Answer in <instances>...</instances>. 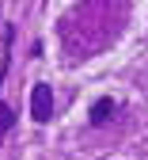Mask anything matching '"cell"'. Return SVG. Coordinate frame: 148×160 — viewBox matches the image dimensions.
Returning <instances> with one entry per match:
<instances>
[{
	"label": "cell",
	"instance_id": "6da1fadb",
	"mask_svg": "<svg viewBox=\"0 0 148 160\" xmlns=\"http://www.w3.org/2000/svg\"><path fill=\"white\" fill-rule=\"evenodd\" d=\"M31 118H34V122H42V126L53 118V88L46 84V80L31 88Z\"/></svg>",
	"mask_w": 148,
	"mask_h": 160
},
{
	"label": "cell",
	"instance_id": "7a4b0ae2",
	"mask_svg": "<svg viewBox=\"0 0 148 160\" xmlns=\"http://www.w3.org/2000/svg\"><path fill=\"white\" fill-rule=\"evenodd\" d=\"M114 111H118V103L103 95V99H95V103H91V111H88V122H91V126H107L110 118H114Z\"/></svg>",
	"mask_w": 148,
	"mask_h": 160
},
{
	"label": "cell",
	"instance_id": "3957f363",
	"mask_svg": "<svg viewBox=\"0 0 148 160\" xmlns=\"http://www.w3.org/2000/svg\"><path fill=\"white\" fill-rule=\"evenodd\" d=\"M12 38H15V27L4 23V38H0V84L8 76V65H12Z\"/></svg>",
	"mask_w": 148,
	"mask_h": 160
},
{
	"label": "cell",
	"instance_id": "277c9868",
	"mask_svg": "<svg viewBox=\"0 0 148 160\" xmlns=\"http://www.w3.org/2000/svg\"><path fill=\"white\" fill-rule=\"evenodd\" d=\"M12 126H15V111H12L8 103H0V133H8Z\"/></svg>",
	"mask_w": 148,
	"mask_h": 160
}]
</instances>
